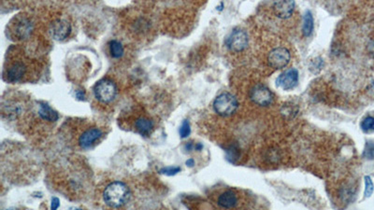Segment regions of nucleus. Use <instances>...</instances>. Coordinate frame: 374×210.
Segmentation results:
<instances>
[{"label":"nucleus","mask_w":374,"mask_h":210,"mask_svg":"<svg viewBox=\"0 0 374 210\" xmlns=\"http://www.w3.org/2000/svg\"><path fill=\"white\" fill-rule=\"evenodd\" d=\"M364 157L367 159H374V143L368 142L366 144L365 150L363 153Z\"/></svg>","instance_id":"obj_21"},{"label":"nucleus","mask_w":374,"mask_h":210,"mask_svg":"<svg viewBox=\"0 0 374 210\" xmlns=\"http://www.w3.org/2000/svg\"><path fill=\"white\" fill-rule=\"evenodd\" d=\"M133 128L141 135H150L154 130V122L147 115H139L133 121Z\"/></svg>","instance_id":"obj_12"},{"label":"nucleus","mask_w":374,"mask_h":210,"mask_svg":"<svg viewBox=\"0 0 374 210\" xmlns=\"http://www.w3.org/2000/svg\"><path fill=\"white\" fill-rule=\"evenodd\" d=\"M361 129L368 133V132H374V117L368 116L366 117L361 123Z\"/></svg>","instance_id":"obj_18"},{"label":"nucleus","mask_w":374,"mask_h":210,"mask_svg":"<svg viewBox=\"0 0 374 210\" xmlns=\"http://www.w3.org/2000/svg\"><path fill=\"white\" fill-rule=\"evenodd\" d=\"M238 107L237 98L230 92H223L213 101L214 111L222 117H229L233 115Z\"/></svg>","instance_id":"obj_3"},{"label":"nucleus","mask_w":374,"mask_h":210,"mask_svg":"<svg viewBox=\"0 0 374 210\" xmlns=\"http://www.w3.org/2000/svg\"><path fill=\"white\" fill-rule=\"evenodd\" d=\"M130 198L128 185L122 181H114L108 185L103 193V200L112 209H119L125 206Z\"/></svg>","instance_id":"obj_1"},{"label":"nucleus","mask_w":374,"mask_h":210,"mask_svg":"<svg viewBox=\"0 0 374 210\" xmlns=\"http://www.w3.org/2000/svg\"><path fill=\"white\" fill-rule=\"evenodd\" d=\"M109 52L111 54V57L114 59H119L124 55L125 53V48L123 44L117 41V40H112L109 42Z\"/></svg>","instance_id":"obj_17"},{"label":"nucleus","mask_w":374,"mask_h":210,"mask_svg":"<svg viewBox=\"0 0 374 210\" xmlns=\"http://www.w3.org/2000/svg\"><path fill=\"white\" fill-rule=\"evenodd\" d=\"M249 97L255 105L260 107H269L274 100V95L272 91L262 84H256L251 88Z\"/></svg>","instance_id":"obj_5"},{"label":"nucleus","mask_w":374,"mask_h":210,"mask_svg":"<svg viewBox=\"0 0 374 210\" xmlns=\"http://www.w3.org/2000/svg\"><path fill=\"white\" fill-rule=\"evenodd\" d=\"M374 185L372 178L369 176H365V196L370 197L374 193Z\"/></svg>","instance_id":"obj_20"},{"label":"nucleus","mask_w":374,"mask_h":210,"mask_svg":"<svg viewBox=\"0 0 374 210\" xmlns=\"http://www.w3.org/2000/svg\"><path fill=\"white\" fill-rule=\"evenodd\" d=\"M76 95L77 97L79 98V99H83V98H85V92H83V91H78V92H76Z\"/></svg>","instance_id":"obj_24"},{"label":"nucleus","mask_w":374,"mask_h":210,"mask_svg":"<svg viewBox=\"0 0 374 210\" xmlns=\"http://www.w3.org/2000/svg\"><path fill=\"white\" fill-rule=\"evenodd\" d=\"M291 54L284 47H276L271 50L268 55L269 66L273 69H281L289 64Z\"/></svg>","instance_id":"obj_7"},{"label":"nucleus","mask_w":374,"mask_h":210,"mask_svg":"<svg viewBox=\"0 0 374 210\" xmlns=\"http://www.w3.org/2000/svg\"><path fill=\"white\" fill-rule=\"evenodd\" d=\"M103 136L104 132L102 128L95 126H87L78 135L77 144L81 149L88 150L99 142Z\"/></svg>","instance_id":"obj_4"},{"label":"nucleus","mask_w":374,"mask_h":210,"mask_svg":"<svg viewBox=\"0 0 374 210\" xmlns=\"http://www.w3.org/2000/svg\"><path fill=\"white\" fill-rule=\"evenodd\" d=\"M51 33L54 40L64 41L71 33V25L65 18L55 19L51 25Z\"/></svg>","instance_id":"obj_11"},{"label":"nucleus","mask_w":374,"mask_h":210,"mask_svg":"<svg viewBox=\"0 0 374 210\" xmlns=\"http://www.w3.org/2000/svg\"><path fill=\"white\" fill-rule=\"evenodd\" d=\"M39 105V116L43 121L47 123H55L58 121V113L54 109H51L48 104L41 102Z\"/></svg>","instance_id":"obj_15"},{"label":"nucleus","mask_w":374,"mask_h":210,"mask_svg":"<svg viewBox=\"0 0 374 210\" xmlns=\"http://www.w3.org/2000/svg\"><path fill=\"white\" fill-rule=\"evenodd\" d=\"M28 67L25 61L17 60L11 62L8 68H6V77L9 83H18L22 82L24 78L26 77Z\"/></svg>","instance_id":"obj_9"},{"label":"nucleus","mask_w":374,"mask_h":210,"mask_svg":"<svg viewBox=\"0 0 374 210\" xmlns=\"http://www.w3.org/2000/svg\"><path fill=\"white\" fill-rule=\"evenodd\" d=\"M14 24H11V33L18 40L27 39L33 29L31 21L26 16L16 17L13 19Z\"/></svg>","instance_id":"obj_8"},{"label":"nucleus","mask_w":374,"mask_h":210,"mask_svg":"<svg viewBox=\"0 0 374 210\" xmlns=\"http://www.w3.org/2000/svg\"><path fill=\"white\" fill-rule=\"evenodd\" d=\"M187 167H190V168L194 167V166H195V161H194V160L193 159L187 160Z\"/></svg>","instance_id":"obj_25"},{"label":"nucleus","mask_w":374,"mask_h":210,"mask_svg":"<svg viewBox=\"0 0 374 210\" xmlns=\"http://www.w3.org/2000/svg\"><path fill=\"white\" fill-rule=\"evenodd\" d=\"M217 205L223 210H234L238 204V196L235 191L227 190L217 197Z\"/></svg>","instance_id":"obj_13"},{"label":"nucleus","mask_w":374,"mask_h":210,"mask_svg":"<svg viewBox=\"0 0 374 210\" xmlns=\"http://www.w3.org/2000/svg\"><path fill=\"white\" fill-rule=\"evenodd\" d=\"M180 171H181V168H178V167H169V168H162L160 170V173L168 175V176H174V175L178 174Z\"/></svg>","instance_id":"obj_22"},{"label":"nucleus","mask_w":374,"mask_h":210,"mask_svg":"<svg viewBox=\"0 0 374 210\" xmlns=\"http://www.w3.org/2000/svg\"><path fill=\"white\" fill-rule=\"evenodd\" d=\"M298 71L296 68H289L277 78L276 84L282 90L289 91L298 85Z\"/></svg>","instance_id":"obj_10"},{"label":"nucleus","mask_w":374,"mask_h":210,"mask_svg":"<svg viewBox=\"0 0 374 210\" xmlns=\"http://www.w3.org/2000/svg\"><path fill=\"white\" fill-rule=\"evenodd\" d=\"M118 88L116 84L109 78H103L94 87L96 100L102 104H110L116 98Z\"/></svg>","instance_id":"obj_2"},{"label":"nucleus","mask_w":374,"mask_h":210,"mask_svg":"<svg viewBox=\"0 0 374 210\" xmlns=\"http://www.w3.org/2000/svg\"><path fill=\"white\" fill-rule=\"evenodd\" d=\"M60 206L59 199L57 197H53L51 199V210H56Z\"/></svg>","instance_id":"obj_23"},{"label":"nucleus","mask_w":374,"mask_h":210,"mask_svg":"<svg viewBox=\"0 0 374 210\" xmlns=\"http://www.w3.org/2000/svg\"><path fill=\"white\" fill-rule=\"evenodd\" d=\"M315 28L314 16L310 10H306L303 15V25H302V34L304 37H310Z\"/></svg>","instance_id":"obj_16"},{"label":"nucleus","mask_w":374,"mask_h":210,"mask_svg":"<svg viewBox=\"0 0 374 210\" xmlns=\"http://www.w3.org/2000/svg\"><path fill=\"white\" fill-rule=\"evenodd\" d=\"M81 210V209H72V210Z\"/></svg>","instance_id":"obj_26"},{"label":"nucleus","mask_w":374,"mask_h":210,"mask_svg":"<svg viewBox=\"0 0 374 210\" xmlns=\"http://www.w3.org/2000/svg\"><path fill=\"white\" fill-rule=\"evenodd\" d=\"M226 45L228 49L232 52H241L245 50L249 45V37L244 30L240 28H236L227 38Z\"/></svg>","instance_id":"obj_6"},{"label":"nucleus","mask_w":374,"mask_h":210,"mask_svg":"<svg viewBox=\"0 0 374 210\" xmlns=\"http://www.w3.org/2000/svg\"><path fill=\"white\" fill-rule=\"evenodd\" d=\"M180 135L182 138H186L187 137L190 133H191V128H190V124L187 120H185L182 124V126L180 128Z\"/></svg>","instance_id":"obj_19"},{"label":"nucleus","mask_w":374,"mask_h":210,"mask_svg":"<svg viewBox=\"0 0 374 210\" xmlns=\"http://www.w3.org/2000/svg\"><path fill=\"white\" fill-rule=\"evenodd\" d=\"M273 12L280 19H288L293 15L295 9L294 1H278L272 5Z\"/></svg>","instance_id":"obj_14"}]
</instances>
